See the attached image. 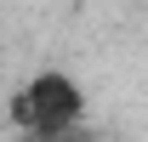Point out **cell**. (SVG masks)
Instances as JSON below:
<instances>
[{
	"label": "cell",
	"instance_id": "obj_1",
	"mask_svg": "<svg viewBox=\"0 0 148 142\" xmlns=\"http://www.w3.org/2000/svg\"><path fill=\"white\" fill-rule=\"evenodd\" d=\"M12 119H17L23 142H80L91 102L69 68H40L29 85L12 97Z\"/></svg>",
	"mask_w": 148,
	"mask_h": 142
}]
</instances>
